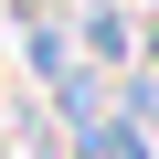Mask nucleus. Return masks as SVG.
Returning <instances> with one entry per match:
<instances>
[{
  "label": "nucleus",
  "mask_w": 159,
  "mask_h": 159,
  "mask_svg": "<svg viewBox=\"0 0 159 159\" xmlns=\"http://www.w3.org/2000/svg\"><path fill=\"white\" fill-rule=\"evenodd\" d=\"M127 43H138L127 32V0H96V11H85V64L96 74H127Z\"/></svg>",
  "instance_id": "obj_1"
}]
</instances>
